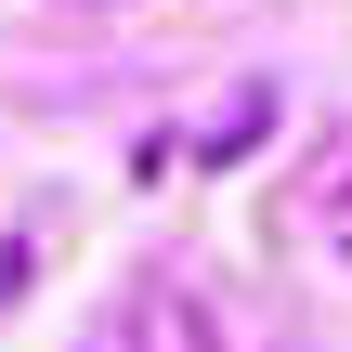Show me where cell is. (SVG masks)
<instances>
[{
	"mask_svg": "<svg viewBox=\"0 0 352 352\" xmlns=\"http://www.w3.org/2000/svg\"><path fill=\"white\" fill-rule=\"evenodd\" d=\"M104 352H235V340H222L209 287H183V274H144V287L118 300V327H104Z\"/></svg>",
	"mask_w": 352,
	"mask_h": 352,
	"instance_id": "obj_1",
	"label": "cell"
},
{
	"mask_svg": "<svg viewBox=\"0 0 352 352\" xmlns=\"http://www.w3.org/2000/svg\"><path fill=\"white\" fill-rule=\"evenodd\" d=\"M261 118H274V91H235V104H222V118L196 131V170H222V157H248V144H261Z\"/></svg>",
	"mask_w": 352,
	"mask_h": 352,
	"instance_id": "obj_3",
	"label": "cell"
},
{
	"mask_svg": "<svg viewBox=\"0 0 352 352\" xmlns=\"http://www.w3.org/2000/svg\"><path fill=\"white\" fill-rule=\"evenodd\" d=\"M300 209H314V235L352 261V131H327V144H314V170H300Z\"/></svg>",
	"mask_w": 352,
	"mask_h": 352,
	"instance_id": "obj_2",
	"label": "cell"
}]
</instances>
